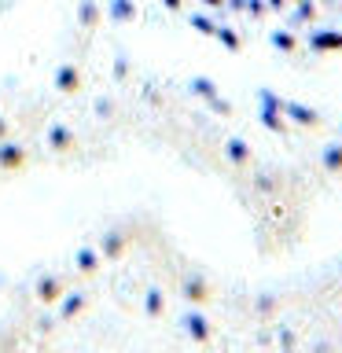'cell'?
<instances>
[{
  "label": "cell",
  "mask_w": 342,
  "mask_h": 353,
  "mask_svg": "<svg viewBox=\"0 0 342 353\" xmlns=\"http://www.w3.org/2000/svg\"><path fill=\"white\" fill-rule=\"evenodd\" d=\"M195 30L276 52H339L342 0H165Z\"/></svg>",
  "instance_id": "1"
}]
</instances>
